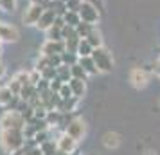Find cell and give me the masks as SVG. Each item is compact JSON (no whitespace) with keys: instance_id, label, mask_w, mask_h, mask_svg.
Listing matches in <instances>:
<instances>
[{"instance_id":"4","label":"cell","mask_w":160,"mask_h":155,"mask_svg":"<svg viewBox=\"0 0 160 155\" xmlns=\"http://www.w3.org/2000/svg\"><path fill=\"white\" fill-rule=\"evenodd\" d=\"M78 13H79V16H81L83 22L92 23V25H95V23L99 22V9H97V6H95L94 2L83 0L81 6H79V9H78Z\"/></svg>"},{"instance_id":"21","label":"cell","mask_w":160,"mask_h":155,"mask_svg":"<svg viewBox=\"0 0 160 155\" xmlns=\"http://www.w3.org/2000/svg\"><path fill=\"white\" fill-rule=\"evenodd\" d=\"M56 78L58 80H61L63 83H68L70 80H72V74H70V67L68 65H61L56 69Z\"/></svg>"},{"instance_id":"40","label":"cell","mask_w":160,"mask_h":155,"mask_svg":"<svg viewBox=\"0 0 160 155\" xmlns=\"http://www.w3.org/2000/svg\"><path fill=\"white\" fill-rule=\"evenodd\" d=\"M0 22H2V20H0Z\"/></svg>"},{"instance_id":"28","label":"cell","mask_w":160,"mask_h":155,"mask_svg":"<svg viewBox=\"0 0 160 155\" xmlns=\"http://www.w3.org/2000/svg\"><path fill=\"white\" fill-rule=\"evenodd\" d=\"M42 78H43V80H47V81H52V80H54V78H56V67H47V69H43V70H42Z\"/></svg>"},{"instance_id":"1","label":"cell","mask_w":160,"mask_h":155,"mask_svg":"<svg viewBox=\"0 0 160 155\" xmlns=\"http://www.w3.org/2000/svg\"><path fill=\"white\" fill-rule=\"evenodd\" d=\"M25 133L20 128L2 130L0 132V144L8 155H18L25 148Z\"/></svg>"},{"instance_id":"31","label":"cell","mask_w":160,"mask_h":155,"mask_svg":"<svg viewBox=\"0 0 160 155\" xmlns=\"http://www.w3.org/2000/svg\"><path fill=\"white\" fill-rule=\"evenodd\" d=\"M61 85H63V81H61V80H58V78H54V80L51 81V90H52V92H56V94H58V92H59V89H61Z\"/></svg>"},{"instance_id":"8","label":"cell","mask_w":160,"mask_h":155,"mask_svg":"<svg viewBox=\"0 0 160 155\" xmlns=\"http://www.w3.org/2000/svg\"><path fill=\"white\" fill-rule=\"evenodd\" d=\"M67 51L65 40H45L42 45V54L43 56H54V54H63Z\"/></svg>"},{"instance_id":"17","label":"cell","mask_w":160,"mask_h":155,"mask_svg":"<svg viewBox=\"0 0 160 155\" xmlns=\"http://www.w3.org/2000/svg\"><path fill=\"white\" fill-rule=\"evenodd\" d=\"M13 99H15V94L11 92V89H9L8 85L0 87V105L2 106H9Z\"/></svg>"},{"instance_id":"13","label":"cell","mask_w":160,"mask_h":155,"mask_svg":"<svg viewBox=\"0 0 160 155\" xmlns=\"http://www.w3.org/2000/svg\"><path fill=\"white\" fill-rule=\"evenodd\" d=\"M78 63L85 69V72H87L88 76H95V74L99 72V70H97V65H95V61H94V58H92V56L79 58V59H78Z\"/></svg>"},{"instance_id":"27","label":"cell","mask_w":160,"mask_h":155,"mask_svg":"<svg viewBox=\"0 0 160 155\" xmlns=\"http://www.w3.org/2000/svg\"><path fill=\"white\" fill-rule=\"evenodd\" d=\"M58 96L61 97V99H68V97H74L72 89H70V85H68V83H63V85H61V89H59Z\"/></svg>"},{"instance_id":"37","label":"cell","mask_w":160,"mask_h":155,"mask_svg":"<svg viewBox=\"0 0 160 155\" xmlns=\"http://www.w3.org/2000/svg\"><path fill=\"white\" fill-rule=\"evenodd\" d=\"M0 56H2V44H0Z\"/></svg>"},{"instance_id":"32","label":"cell","mask_w":160,"mask_h":155,"mask_svg":"<svg viewBox=\"0 0 160 155\" xmlns=\"http://www.w3.org/2000/svg\"><path fill=\"white\" fill-rule=\"evenodd\" d=\"M153 70H155V72L160 76V56L157 58V61H155V65H153Z\"/></svg>"},{"instance_id":"26","label":"cell","mask_w":160,"mask_h":155,"mask_svg":"<svg viewBox=\"0 0 160 155\" xmlns=\"http://www.w3.org/2000/svg\"><path fill=\"white\" fill-rule=\"evenodd\" d=\"M18 8V0H0V9H4L6 13H13Z\"/></svg>"},{"instance_id":"25","label":"cell","mask_w":160,"mask_h":155,"mask_svg":"<svg viewBox=\"0 0 160 155\" xmlns=\"http://www.w3.org/2000/svg\"><path fill=\"white\" fill-rule=\"evenodd\" d=\"M78 59H79V56L76 54V52H70V51H65L63 54H61V61H63V65H74V63H78Z\"/></svg>"},{"instance_id":"11","label":"cell","mask_w":160,"mask_h":155,"mask_svg":"<svg viewBox=\"0 0 160 155\" xmlns=\"http://www.w3.org/2000/svg\"><path fill=\"white\" fill-rule=\"evenodd\" d=\"M56 18H58V15L52 11V9H47L45 8V11L42 13V16H40V20H38L36 27L40 31H47L51 29L52 25H54V22H56Z\"/></svg>"},{"instance_id":"33","label":"cell","mask_w":160,"mask_h":155,"mask_svg":"<svg viewBox=\"0 0 160 155\" xmlns=\"http://www.w3.org/2000/svg\"><path fill=\"white\" fill-rule=\"evenodd\" d=\"M4 76H6V65H4V63L0 61V80H2Z\"/></svg>"},{"instance_id":"9","label":"cell","mask_w":160,"mask_h":155,"mask_svg":"<svg viewBox=\"0 0 160 155\" xmlns=\"http://www.w3.org/2000/svg\"><path fill=\"white\" fill-rule=\"evenodd\" d=\"M0 38H2V42L15 44V42H18V40H20V31L16 29L13 23L0 22Z\"/></svg>"},{"instance_id":"30","label":"cell","mask_w":160,"mask_h":155,"mask_svg":"<svg viewBox=\"0 0 160 155\" xmlns=\"http://www.w3.org/2000/svg\"><path fill=\"white\" fill-rule=\"evenodd\" d=\"M81 2H83V0H67L65 6H67V9H70V11H78L79 6H81Z\"/></svg>"},{"instance_id":"15","label":"cell","mask_w":160,"mask_h":155,"mask_svg":"<svg viewBox=\"0 0 160 155\" xmlns=\"http://www.w3.org/2000/svg\"><path fill=\"white\" fill-rule=\"evenodd\" d=\"M63 20H65L67 25H70V27H78L81 23V16L78 11H70V9H67L65 13H63Z\"/></svg>"},{"instance_id":"16","label":"cell","mask_w":160,"mask_h":155,"mask_svg":"<svg viewBox=\"0 0 160 155\" xmlns=\"http://www.w3.org/2000/svg\"><path fill=\"white\" fill-rule=\"evenodd\" d=\"M92 52H94L92 44L88 42L87 38H81L79 45H78V56L79 58H85V56H92Z\"/></svg>"},{"instance_id":"19","label":"cell","mask_w":160,"mask_h":155,"mask_svg":"<svg viewBox=\"0 0 160 155\" xmlns=\"http://www.w3.org/2000/svg\"><path fill=\"white\" fill-rule=\"evenodd\" d=\"M87 40L92 44V47H102V34H101V31L97 29V27H94V29L90 31V34L87 36Z\"/></svg>"},{"instance_id":"5","label":"cell","mask_w":160,"mask_h":155,"mask_svg":"<svg viewBox=\"0 0 160 155\" xmlns=\"http://www.w3.org/2000/svg\"><path fill=\"white\" fill-rule=\"evenodd\" d=\"M149 81V70L144 67H135L130 70V83L135 89H144Z\"/></svg>"},{"instance_id":"22","label":"cell","mask_w":160,"mask_h":155,"mask_svg":"<svg viewBox=\"0 0 160 155\" xmlns=\"http://www.w3.org/2000/svg\"><path fill=\"white\" fill-rule=\"evenodd\" d=\"M70 74H72V78H76V80H87V76H88V74L85 72V69H83L79 63L70 65Z\"/></svg>"},{"instance_id":"20","label":"cell","mask_w":160,"mask_h":155,"mask_svg":"<svg viewBox=\"0 0 160 155\" xmlns=\"http://www.w3.org/2000/svg\"><path fill=\"white\" fill-rule=\"evenodd\" d=\"M40 150H42V153L43 155H54L58 152V144H56V141L54 139H47L45 142L40 144Z\"/></svg>"},{"instance_id":"7","label":"cell","mask_w":160,"mask_h":155,"mask_svg":"<svg viewBox=\"0 0 160 155\" xmlns=\"http://www.w3.org/2000/svg\"><path fill=\"white\" fill-rule=\"evenodd\" d=\"M43 11H45L43 4H31L29 8L25 9V13H23V16H22L23 25H36Z\"/></svg>"},{"instance_id":"6","label":"cell","mask_w":160,"mask_h":155,"mask_svg":"<svg viewBox=\"0 0 160 155\" xmlns=\"http://www.w3.org/2000/svg\"><path fill=\"white\" fill-rule=\"evenodd\" d=\"M65 133H68L70 137H74L76 141H81L87 133V123L81 117H74L68 125L65 126Z\"/></svg>"},{"instance_id":"18","label":"cell","mask_w":160,"mask_h":155,"mask_svg":"<svg viewBox=\"0 0 160 155\" xmlns=\"http://www.w3.org/2000/svg\"><path fill=\"white\" fill-rule=\"evenodd\" d=\"M102 142H104V146L106 148H117L119 146V142H121V135L115 133V132H108V133H104Z\"/></svg>"},{"instance_id":"14","label":"cell","mask_w":160,"mask_h":155,"mask_svg":"<svg viewBox=\"0 0 160 155\" xmlns=\"http://www.w3.org/2000/svg\"><path fill=\"white\" fill-rule=\"evenodd\" d=\"M68 85H70V89H72V94L76 97H83L85 96V92H87V85H85V80H76V78H72L70 81H68Z\"/></svg>"},{"instance_id":"29","label":"cell","mask_w":160,"mask_h":155,"mask_svg":"<svg viewBox=\"0 0 160 155\" xmlns=\"http://www.w3.org/2000/svg\"><path fill=\"white\" fill-rule=\"evenodd\" d=\"M18 155H43V153H42L40 146H27L25 144V150H22Z\"/></svg>"},{"instance_id":"39","label":"cell","mask_w":160,"mask_h":155,"mask_svg":"<svg viewBox=\"0 0 160 155\" xmlns=\"http://www.w3.org/2000/svg\"><path fill=\"white\" fill-rule=\"evenodd\" d=\"M148 155H153V153H148Z\"/></svg>"},{"instance_id":"10","label":"cell","mask_w":160,"mask_h":155,"mask_svg":"<svg viewBox=\"0 0 160 155\" xmlns=\"http://www.w3.org/2000/svg\"><path fill=\"white\" fill-rule=\"evenodd\" d=\"M56 144H58V150L59 152H65V153H72L76 152V144H78V141L70 137L68 133H61L58 139H56Z\"/></svg>"},{"instance_id":"23","label":"cell","mask_w":160,"mask_h":155,"mask_svg":"<svg viewBox=\"0 0 160 155\" xmlns=\"http://www.w3.org/2000/svg\"><path fill=\"white\" fill-rule=\"evenodd\" d=\"M47 33V40H63V29L58 25H52L51 29L45 31Z\"/></svg>"},{"instance_id":"24","label":"cell","mask_w":160,"mask_h":155,"mask_svg":"<svg viewBox=\"0 0 160 155\" xmlns=\"http://www.w3.org/2000/svg\"><path fill=\"white\" fill-rule=\"evenodd\" d=\"M95 25H92V23H87V22H83L81 20V23L76 27V33L79 34V38H87L88 34H90V31L94 29Z\"/></svg>"},{"instance_id":"38","label":"cell","mask_w":160,"mask_h":155,"mask_svg":"<svg viewBox=\"0 0 160 155\" xmlns=\"http://www.w3.org/2000/svg\"><path fill=\"white\" fill-rule=\"evenodd\" d=\"M0 44H2V38H0Z\"/></svg>"},{"instance_id":"35","label":"cell","mask_w":160,"mask_h":155,"mask_svg":"<svg viewBox=\"0 0 160 155\" xmlns=\"http://www.w3.org/2000/svg\"><path fill=\"white\" fill-rule=\"evenodd\" d=\"M54 155H70V153H65V152H59V150H58V152H56Z\"/></svg>"},{"instance_id":"36","label":"cell","mask_w":160,"mask_h":155,"mask_svg":"<svg viewBox=\"0 0 160 155\" xmlns=\"http://www.w3.org/2000/svg\"><path fill=\"white\" fill-rule=\"evenodd\" d=\"M70 155H81V153H78V152H72V153H70Z\"/></svg>"},{"instance_id":"34","label":"cell","mask_w":160,"mask_h":155,"mask_svg":"<svg viewBox=\"0 0 160 155\" xmlns=\"http://www.w3.org/2000/svg\"><path fill=\"white\" fill-rule=\"evenodd\" d=\"M45 2L47 0H31V4H43V6H45Z\"/></svg>"},{"instance_id":"12","label":"cell","mask_w":160,"mask_h":155,"mask_svg":"<svg viewBox=\"0 0 160 155\" xmlns=\"http://www.w3.org/2000/svg\"><path fill=\"white\" fill-rule=\"evenodd\" d=\"M78 101H79V97H76V96H74V97H68V99H61L56 110H59L61 114L74 112V110H76V106H78Z\"/></svg>"},{"instance_id":"2","label":"cell","mask_w":160,"mask_h":155,"mask_svg":"<svg viewBox=\"0 0 160 155\" xmlns=\"http://www.w3.org/2000/svg\"><path fill=\"white\" fill-rule=\"evenodd\" d=\"M23 126H25V119H23L20 110L8 108V110L0 116V128L2 130H11V128H20V130H23Z\"/></svg>"},{"instance_id":"3","label":"cell","mask_w":160,"mask_h":155,"mask_svg":"<svg viewBox=\"0 0 160 155\" xmlns=\"http://www.w3.org/2000/svg\"><path fill=\"white\" fill-rule=\"evenodd\" d=\"M92 58H94L97 70L99 72H112L113 69V56L106 47H95L92 52Z\"/></svg>"}]
</instances>
